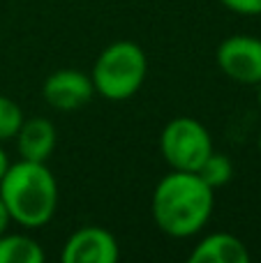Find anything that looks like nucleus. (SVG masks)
<instances>
[{"instance_id":"1","label":"nucleus","mask_w":261,"mask_h":263,"mask_svg":"<svg viewBox=\"0 0 261 263\" xmlns=\"http://www.w3.org/2000/svg\"><path fill=\"white\" fill-rule=\"evenodd\" d=\"M215 190L194 171H171L153 190L151 210L157 229L171 238H192L208 224Z\"/></svg>"},{"instance_id":"2","label":"nucleus","mask_w":261,"mask_h":263,"mask_svg":"<svg viewBox=\"0 0 261 263\" xmlns=\"http://www.w3.org/2000/svg\"><path fill=\"white\" fill-rule=\"evenodd\" d=\"M0 199L7 205L12 222L40 229L58 210V182L46 162L18 159L9 164L0 180Z\"/></svg>"},{"instance_id":"3","label":"nucleus","mask_w":261,"mask_h":263,"mask_svg":"<svg viewBox=\"0 0 261 263\" xmlns=\"http://www.w3.org/2000/svg\"><path fill=\"white\" fill-rule=\"evenodd\" d=\"M148 74V58L137 42H111L92 65L95 92L109 102H125L139 92Z\"/></svg>"},{"instance_id":"4","label":"nucleus","mask_w":261,"mask_h":263,"mask_svg":"<svg viewBox=\"0 0 261 263\" xmlns=\"http://www.w3.org/2000/svg\"><path fill=\"white\" fill-rule=\"evenodd\" d=\"M213 150L211 132L190 116L169 120L160 134V153L174 171H199Z\"/></svg>"},{"instance_id":"5","label":"nucleus","mask_w":261,"mask_h":263,"mask_svg":"<svg viewBox=\"0 0 261 263\" xmlns=\"http://www.w3.org/2000/svg\"><path fill=\"white\" fill-rule=\"evenodd\" d=\"M215 63L225 77L243 86L261 81V40L254 35H231L220 42Z\"/></svg>"},{"instance_id":"6","label":"nucleus","mask_w":261,"mask_h":263,"mask_svg":"<svg viewBox=\"0 0 261 263\" xmlns=\"http://www.w3.org/2000/svg\"><path fill=\"white\" fill-rule=\"evenodd\" d=\"M60 259L65 263H116L120 245L104 227H83L65 240Z\"/></svg>"},{"instance_id":"7","label":"nucleus","mask_w":261,"mask_h":263,"mask_svg":"<svg viewBox=\"0 0 261 263\" xmlns=\"http://www.w3.org/2000/svg\"><path fill=\"white\" fill-rule=\"evenodd\" d=\"M42 95L53 111H77L92 100L95 86L92 79L79 69H58L46 77Z\"/></svg>"},{"instance_id":"8","label":"nucleus","mask_w":261,"mask_h":263,"mask_svg":"<svg viewBox=\"0 0 261 263\" xmlns=\"http://www.w3.org/2000/svg\"><path fill=\"white\" fill-rule=\"evenodd\" d=\"M188 259L190 263H250V250L234 233L215 231L201 238Z\"/></svg>"},{"instance_id":"9","label":"nucleus","mask_w":261,"mask_h":263,"mask_svg":"<svg viewBox=\"0 0 261 263\" xmlns=\"http://www.w3.org/2000/svg\"><path fill=\"white\" fill-rule=\"evenodd\" d=\"M16 148L21 159L30 162H46L58 143V132L49 118H23L16 132Z\"/></svg>"},{"instance_id":"10","label":"nucleus","mask_w":261,"mask_h":263,"mask_svg":"<svg viewBox=\"0 0 261 263\" xmlns=\"http://www.w3.org/2000/svg\"><path fill=\"white\" fill-rule=\"evenodd\" d=\"M46 254L35 238L26 233L0 236V263H44Z\"/></svg>"},{"instance_id":"11","label":"nucleus","mask_w":261,"mask_h":263,"mask_svg":"<svg viewBox=\"0 0 261 263\" xmlns=\"http://www.w3.org/2000/svg\"><path fill=\"white\" fill-rule=\"evenodd\" d=\"M194 173H199V178H201L208 187L220 190V187H225L227 182L234 178V164H231V159L227 157V155L213 150L206 157V162L199 166V171H194Z\"/></svg>"},{"instance_id":"12","label":"nucleus","mask_w":261,"mask_h":263,"mask_svg":"<svg viewBox=\"0 0 261 263\" xmlns=\"http://www.w3.org/2000/svg\"><path fill=\"white\" fill-rule=\"evenodd\" d=\"M23 123V111L12 97L0 95V143L16 136Z\"/></svg>"},{"instance_id":"13","label":"nucleus","mask_w":261,"mask_h":263,"mask_svg":"<svg viewBox=\"0 0 261 263\" xmlns=\"http://www.w3.org/2000/svg\"><path fill=\"white\" fill-rule=\"evenodd\" d=\"M220 5L240 16H261V0H220Z\"/></svg>"},{"instance_id":"14","label":"nucleus","mask_w":261,"mask_h":263,"mask_svg":"<svg viewBox=\"0 0 261 263\" xmlns=\"http://www.w3.org/2000/svg\"><path fill=\"white\" fill-rule=\"evenodd\" d=\"M9 224H12L9 210H7V205H5V201L0 199V236H5V233L9 231Z\"/></svg>"},{"instance_id":"15","label":"nucleus","mask_w":261,"mask_h":263,"mask_svg":"<svg viewBox=\"0 0 261 263\" xmlns=\"http://www.w3.org/2000/svg\"><path fill=\"white\" fill-rule=\"evenodd\" d=\"M7 166H9V159H7V155H5V150L0 148V180H3V176H5V171H7Z\"/></svg>"},{"instance_id":"16","label":"nucleus","mask_w":261,"mask_h":263,"mask_svg":"<svg viewBox=\"0 0 261 263\" xmlns=\"http://www.w3.org/2000/svg\"><path fill=\"white\" fill-rule=\"evenodd\" d=\"M257 102H259V106H261V81L257 83Z\"/></svg>"},{"instance_id":"17","label":"nucleus","mask_w":261,"mask_h":263,"mask_svg":"<svg viewBox=\"0 0 261 263\" xmlns=\"http://www.w3.org/2000/svg\"><path fill=\"white\" fill-rule=\"evenodd\" d=\"M259 153H261V134H259Z\"/></svg>"}]
</instances>
